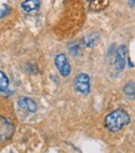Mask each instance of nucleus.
Listing matches in <instances>:
<instances>
[{
  "label": "nucleus",
  "mask_w": 135,
  "mask_h": 153,
  "mask_svg": "<svg viewBox=\"0 0 135 153\" xmlns=\"http://www.w3.org/2000/svg\"><path fill=\"white\" fill-rule=\"evenodd\" d=\"M130 122V117L124 110H115L105 117V127L110 132H118Z\"/></svg>",
  "instance_id": "f257e3e1"
},
{
  "label": "nucleus",
  "mask_w": 135,
  "mask_h": 153,
  "mask_svg": "<svg viewBox=\"0 0 135 153\" xmlns=\"http://www.w3.org/2000/svg\"><path fill=\"white\" fill-rule=\"evenodd\" d=\"M75 90L82 95H88L90 92V77L86 74H79L74 81Z\"/></svg>",
  "instance_id": "7ed1b4c3"
},
{
  "label": "nucleus",
  "mask_w": 135,
  "mask_h": 153,
  "mask_svg": "<svg viewBox=\"0 0 135 153\" xmlns=\"http://www.w3.org/2000/svg\"><path fill=\"white\" fill-rule=\"evenodd\" d=\"M19 106L22 110H26L29 112H35L36 111V103L29 97H20L19 98Z\"/></svg>",
  "instance_id": "423d86ee"
},
{
  "label": "nucleus",
  "mask_w": 135,
  "mask_h": 153,
  "mask_svg": "<svg viewBox=\"0 0 135 153\" xmlns=\"http://www.w3.org/2000/svg\"><path fill=\"white\" fill-rule=\"evenodd\" d=\"M98 40H99V35L95 33H92L82 39V44H84V46H86V48H92L98 42Z\"/></svg>",
  "instance_id": "6e6552de"
},
{
  "label": "nucleus",
  "mask_w": 135,
  "mask_h": 153,
  "mask_svg": "<svg viewBox=\"0 0 135 153\" xmlns=\"http://www.w3.org/2000/svg\"><path fill=\"white\" fill-rule=\"evenodd\" d=\"M88 1H92V0H88Z\"/></svg>",
  "instance_id": "4468645a"
},
{
  "label": "nucleus",
  "mask_w": 135,
  "mask_h": 153,
  "mask_svg": "<svg viewBox=\"0 0 135 153\" xmlns=\"http://www.w3.org/2000/svg\"><path fill=\"white\" fill-rule=\"evenodd\" d=\"M124 92L128 97H134L135 96V82H133V81L128 82L124 87Z\"/></svg>",
  "instance_id": "9d476101"
},
{
  "label": "nucleus",
  "mask_w": 135,
  "mask_h": 153,
  "mask_svg": "<svg viewBox=\"0 0 135 153\" xmlns=\"http://www.w3.org/2000/svg\"><path fill=\"white\" fill-rule=\"evenodd\" d=\"M14 123L4 116H0V141H8L14 133Z\"/></svg>",
  "instance_id": "f03ea898"
},
{
  "label": "nucleus",
  "mask_w": 135,
  "mask_h": 153,
  "mask_svg": "<svg viewBox=\"0 0 135 153\" xmlns=\"http://www.w3.org/2000/svg\"><path fill=\"white\" fill-rule=\"evenodd\" d=\"M106 5H108L106 0H92L90 7H92L93 10H95V11H99V10H103Z\"/></svg>",
  "instance_id": "1a4fd4ad"
},
{
  "label": "nucleus",
  "mask_w": 135,
  "mask_h": 153,
  "mask_svg": "<svg viewBox=\"0 0 135 153\" xmlns=\"http://www.w3.org/2000/svg\"><path fill=\"white\" fill-rule=\"evenodd\" d=\"M8 87H9V80L3 71H0V91H6Z\"/></svg>",
  "instance_id": "9b49d317"
},
{
  "label": "nucleus",
  "mask_w": 135,
  "mask_h": 153,
  "mask_svg": "<svg viewBox=\"0 0 135 153\" xmlns=\"http://www.w3.org/2000/svg\"><path fill=\"white\" fill-rule=\"evenodd\" d=\"M55 66L59 70V72L62 74V76H64V77H68L71 72V67H70L69 62H68L66 56L64 55V53H59V55L55 56Z\"/></svg>",
  "instance_id": "20e7f679"
},
{
  "label": "nucleus",
  "mask_w": 135,
  "mask_h": 153,
  "mask_svg": "<svg viewBox=\"0 0 135 153\" xmlns=\"http://www.w3.org/2000/svg\"><path fill=\"white\" fill-rule=\"evenodd\" d=\"M40 5V0H25V1L21 3V7L22 10L26 13H32L35 11Z\"/></svg>",
  "instance_id": "0eeeda50"
},
{
  "label": "nucleus",
  "mask_w": 135,
  "mask_h": 153,
  "mask_svg": "<svg viewBox=\"0 0 135 153\" xmlns=\"http://www.w3.org/2000/svg\"><path fill=\"white\" fill-rule=\"evenodd\" d=\"M126 55H128V50L126 46H120L116 51V56H115V68L116 71H123L125 67V62H126Z\"/></svg>",
  "instance_id": "39448f33"
},
{
  "label": "nucleus",
  "mask_w": 135,
  "mask_h": 153,
  "mask_svg": "<svg viewBox=\"0 0 135 153\" xmlns=\"http://www.w3.org/2000/svg\"><path fill=\"white\" fill-rule=\"evenodd\" d=\"M69 48H70V53H73V55H78L79 53V45L76 42H71L69 45Z\"/></svg>",
  "instance_id": "f8f14e48"
},
{
  "label": "nucleus",
  "mask_w": 135,
  "mask_h": 153,
  "mask_svg": "<svg viewBox=\"0 0 135 153\" xmlns=\"http://www.w3.org/2000/svg\"><path fill=\"white\" fill-rule=\"evenodd\" d=\"M129 5L130 6H135V0H129Z\"/></svg>",
  "instance_id": "ddd939ff"
}]
</instances>
